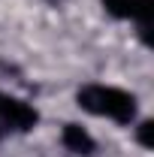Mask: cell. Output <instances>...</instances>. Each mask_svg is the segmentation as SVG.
Returning a JSON list of instances; mask_svg holds the SVG:
<instances>
[{"label": "cell", "instance_id": "5", "mask_svg": "<svg viewBox=\"0 0 154 157\" xmlns=\"http://www.w3.org/2000/svg\"><path fill=\"white\" fill-rule=\"evenodd\" d=\"M151 133H154V124H151V121H142V124H139V133H136V136H139V145L151 148V145H154Z\"/></svg>", "mask_w": 154, "mask_h": 157}, {"label": "cell", "instance_id": "1", "mask_svg": "<svg viewBox=\"0 0 154 157\" xmlns=\"http://www.w3.org/2000/svg\"><path fill=\"white\" fill-rule=\"evenodd\" d=\"M79 106L91 115H106L118 124H130L136 115V97L121 91V88H106V85H88L79 91Z\"/></svg>", "mask_w": 154, "mask_h": 157}, {"label": "cell", "instance_id": "2", "mask_svg": "<svg viewBox=\"0 0 154 157\" xmlns=\"http://www.w3.org/2000/svg\"><path fill=\"white\" fill-rule=\"evenodd\" d=\"M0 121L9 124V127H15V130H30V127H37L39 115H37L33 106H27V103H21L15 97L0 94Z\"/></svg>", "mask_w": 154, "mask_h": 157}, {"label": "cell", "instance_id": "4", "mask_svg": "<svg viewBox=\"0 0 154 157\" xmlns=\"http://www.w3.org/2000/svg\"><path fill=\"white\" fill-rule=\"evenodd\" d=\"M64 145L76 154H91L94 151V139L82 124H67L64 127Z\"/></svg>", "mask_w": 154, "mask_h": 157}, {"label": "cell", "instance_id": "3", "mask_svg": "<svg viewBox=\"0 0 154 157\" xmlns=\"http://www.w3.org/2000/svg\"><path fill=\"white\" fill-rule=\"evenodd\" d=\"M154 0H103V6H106V12L109 15H115V18H133L139 21V30L145 27H151V6Z\"/></svg>", "mask_w": 154, "mask_h": 157}]
</instances>
